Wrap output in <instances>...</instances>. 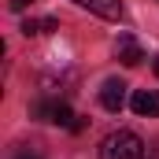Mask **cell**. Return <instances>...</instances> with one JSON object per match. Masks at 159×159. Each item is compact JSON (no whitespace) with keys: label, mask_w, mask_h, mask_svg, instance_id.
<instances>
[{"label":"cell","mask_w":159,"mask_h":159,"mask_svg":"<svg viewBox=\"0 0 159 159\" xmlns=\"http://www.w3.org/2000/svg\"><path fill=\"white\" fill-rule=\"evenodd\" d=\"M74 4L85 7V11H93V15H100V19H111V22L122 19V4L119 0H74Z\"/></svg>","instance_id":"cell-4"},{"label":"cell","mask_w":159,"mask_h":159,"mask_svg":"<svg viewBox=\"0 0 159 159\" xmlns=\"http://www.w3.org/2000/svg\"><path fill=\"white\" fill-rule=\"evenodd\" d=\"M148 159H159V141H156V148H148Z\"/></svg>","instance_id":"cell-8"},{"label":"cell","mask_w":159,"mask_h":159,"mask_svg":"<svg viewBox=\"0 0 159 159\" xmlns=\"http://www.w3.org/2000/svg\"><path fill=\"white\" fill-rule=\"evenodd\" d=\"M15 159H37V156H26V152H22V156H15Z\"/></svg>","instance_id":"cell-10"},{"label":"cell","mask_w":159,"mask_h":159,"mask_svg":"<svg viewBox=\"0 0 159 159\" xmlns=\"http://www.w3.org/2000/svg\"><path fill=\"white\" fill-rule=\"evenodd\" d=\"M22 34H26V37H34V34H44V26L34 22V19H26V22H22Z\"/></svg>","instance_id":"cell-6"},{"label":"cell","mask_w":159,"mask_h":159,"mask_svg":"<svg viewBox=\"0 0 159 159\" xmlns=\"http://www.w3.org/2000/svg\"><path fill=\"white\" fill-rule=\"evenodd\" d=\"M115 52H119V59L126 63V67H137V63L144 59V52H141V44H137L133 37H126V34L119 37V44H115Z\"/></svg>","instance_id":"cell-5"},{"label":"cell","mask_w":159,"mask_h":159,"mask_svg":"<svg viewBox=\"0 0 159 159\" xmlns=\"http://www.w3.org/2000/svg\"><path fill=\"white\" fill-rule=\"evenodd\" d=\"M100 159H148V148L133 129H115V133L104 137Z\"/></svg>","instance_id":"cell-1"},{"label":"cell","mask_w":159,"mask_h":159,"mask_svg":"<svg viewBox=\"0 0 159 159\" xmlns=\"http://www.w3.org/2000/svg\"><path fill=\"white\" fill-rule=\"evenodd\" d=\"M129 107H133V115H141V119H156V115H159V93H156V89H141V93H133Z\"/></svg>","instance_id":"cell-3"},{"label":"cell","mask_w":159,"mask_h":159,"mask_svg":"<svg viewBox=\"0 0 159 159\" xmlns=\"http://www.w3.org/2000/svg\"><path fill=\"white\" fill-rule=\"evenodd\" d=\"M152 70H156V78H159V59H156V63H152Z\"/></svg>","instance_id":"cell-9"},{"label":"cell","mask_w":159,"mask_h":159,"mask_svg":"<svg viewBox=\"0 0 159 159\" xmlns=\"http://www.w3.org/2000/svg\"><path fill=\"white\" fill-rule=\"evenodd\" d=\"M30 4H34V0H11V11H26Z\"/></svg>","instance_id":"cell-7"},{"label":"cell","mask_w":159,"mask_h":159,"mask_svg":"<svg viewBox=\"0 0 159 159\" xmlns=\"http://www.w3.org/2000/svg\"><path fill=\"white\" fill-rule=\"evenodd\" d=\"M126 96H129V89H126L122 78H107L104 89H100V104H104L107 111H122V107H126Z\"/></svg>","instance_id":"cell-2"}]
</instances>
